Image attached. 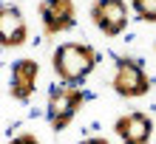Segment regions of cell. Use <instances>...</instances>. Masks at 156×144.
Segmentation results:
<instances>
[{
	"label": "cell",
	"instance_id": "3",
	"mask_svg": "<svg viewBox=\"0 0 156 144\" xmlns=\"http://www.w3.org/2000/svg\"><path fill=\"white\" fill-rule=\"evenodd\" d=\"M111 85H114V91L119 96H125V99H136V96H145L151 91V79L145 74V68L136 59H131V57H122L116 62Z\"/></svg>",
	"mask_w": 156,
	"mask_h": 144
},
{
	"label": "cell",
	"instance_id": "2",
	"mask_svg": "<svg viewBox=\"0 0 156 144\" xmlns=\"http://www.w3.org/2000/svg\"><path fill=\"white\" fill-rule=\"evenodd\" d=\"M82 102H85V93L74 85H57L51 88L48 93V122L54 130H66L71 119L80 113Z\"/></svg>",
	"mask_w": 156,
	"mask_h": 144
},
{
	"label": "cell",
	"instance_id": "10",
	"mask_svg": "<svg viewBox=\"0 0 156 144\" xmlns=\"http://www.w3.org/2000/svg\"><path fill=\"white\" fill-rule=\"evenodd\" d=\"M9 144H40V139L31 136V133H20V136H14Z\"/></svg>",
	"mask_w": 156,
	"mask_h": 144
},
{
	"label": "cell",
	"instance_id": "6",
	"mask_svg": "<svg viewBox=\"0 0 156 144\" xmlns=\"http://www.w3.org/2000/svg\"><path fill=\"white\" fill-rule=\"evenodd\" d=\"M37 74H40V65L34 59L12 62V79H9V93H12V99H17V102L31 99L34 88H37Z\"/></svg>",
	"mask_w": 156,
	"mask_h": 144
},
{
	"label": "cell",
	"instance_id": "5",
	"mask_svg": "<svg viewBox=\"0 0 156 144\" xmlns=\"http://www.w3.org/2000/svg\"><path fill=\"white\" fill-rule=\"evenodd\" d=\"M40 20L45 34H60L74 28L77 14H74V0H43L40 3Z\"/></svg>",
	"mask_w": 156,
	"mask_h": 144
},
{
	"label": "cell",
	"instance_id": "4",
	"mask_svg": "<svg viewBox=\"0 0 156 144\" xmlns=\"http://www.w3.org/2000/svg\"><path fill=\"white\" fill-rule=\"evenodd\" d=\"M91 20L102 34L108 37H116V34L125 31L128 25V6L125 0H97L94 8H91Z\"/></svg>",
	"mask_w": 156,
	"mask_h": 144
},
{
	"label": "cell",
	"instance_id": "9",
	"mask_svg": "<svg viewBox=\"0 0 156 144\" xmlns=\"http://www.w3.org/2000/svg\"><path fill=\"white\" fill-rule=\"evenodd\" d=\"M133 12L139 14V20L145 23H156V0H131Z\"/></svg>",
	"mask_w": 156,
	"mask_h": 144
},
{
	"label": "cell",
	"instance_id": "1",
	"mask_svg": "<svg viewBox=\"0 0 156 144\" xmlns=\"http://www.w3.org/2000/svg\"><path fill=\"white\" fill-rule=\"evenodd\" d=\"M94 68H97V51L85 42H62L54 51V71L62 79V85L80 88Z\"/></svg>",
	"mask_w": 156,
	"mask_h": 144
},
{
	"label": "cell",
	"instance_id": "7",
	"mask_svg": "<svg viewBox=\"0 0 156 144\" xmlns=\"http://www.w3.org/2000/svg\"><path fill=\"white\" fill-rule=\"evenodd\" d=\"M26 37H29V28H26L23 12L17 6H3L0 8V42H3V48L23 45Z\"/></svg>",
	"mask_w": 156,
	"mask_h": 144
},
{
	"label": "cell",
	"instance_id": "11",
	"mask_svg": "<svg viewBox=\"0 0 156 144\" xmlns=\"http://www.w3.org/2000/svg\"><path fill=\"white\" fill-rule=\"evenodd\" d=\"M82 144H111V141H108V139H85Z\"/></svg>",
	"mask_w": 156,
	"mask_h": 144
},
{
	"label": "cell",
	"instance_id": "8",
	"mask_svg": "<svg viewBox=\"0 0 156 144\" xmlns=\"http://www.w3.org/2000/svg\"><path fill=\"white\" fill-rule=\"evenodd\" d=\"M153 133V122L145 113H125L116 122V136L125 144H148Z\"/></svg>",
	"mask_w": 156,
	"mask_h": 144
}]
</instances>
